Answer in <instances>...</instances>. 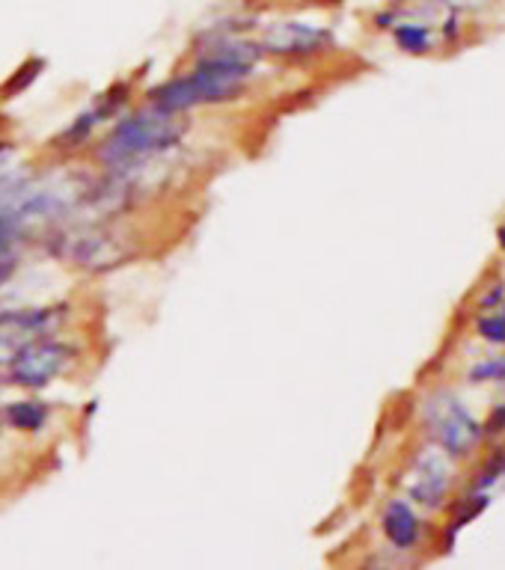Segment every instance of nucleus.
Instances as JSON below:
<instances>
[{
	"label": "nucleus",
	"instance_id": "1",
	"mask_svg": "<svg viewBox=\"0 0 505 570\" xmlns=\"http://www.w3.org/2000/svg\"><path fill=\"white\" fill-rule=\"evenodd\" d=\"M265 54L259 42L247 40L233 27L209 31L193 54L191 69L164 78L146 90L152 108L176 116L226 108L242 101L256 80V66Z\"/></svg>",
	"mask_w": 505,
	"mask_h": 570
},
{
	"label": "nucleus",
	"instance_id": "2",
	"mask_svg": "<svg viewBox=\"0 0 505 570\" xmlns=\"http://www.w3.org/2000/svg\"><path fill=\"white\" fill-rule=\"evenodd\" d=\"M191 122L176 113L152 108L149 101L132 104L101 131L90 158L101 172H146L182 149Z\"/></svg>",
	"mask_w": 505,
	"mask_h": 570
},
{
	"label": "nucleus",
	"instance_id": "3",
	"mask_svg": "<svg viewBox=\"0 0 505 570\" xmlns=\"http://www.w3.org/2000/svg\"><path fill=\"white\" fill-rule=\"evenodd\" d=\"M81 360V348L75 339H66L63 333L36 339L12 357L0 375L7 380V387H15L21 392H45L63 380L69 371H75Z\"/></svg>",
	"mask_w": 505,
	"mask_h": 570
},
{
	"label": "nucleus",
	"instance_id": "4",
	"mask_svg": "<svg viewBox=\"0 0 505 570\" xmlns=\"http://www.w3.org/2000/svg\"><path fill=\"white\" fill-rule=\"evenodd\" d=\"M69 301L31 303V306H0V369L19 354L24 345H31L45 336H57L71 321Z\"/></svg>",
	"mask_w": 505,
	"mask_h": 570
},
{
	"label": "nucleus",
	"instance_id": "5",
	"mask_svg": "<svg viewBox=\"0 0 505 570\" xmlns=\"http://www.w3.org/2000/svg\"><path fill=\"white\" fill-rule=\"evenodd\" d=\"M128 108H132V87H128V83H113L111 90L99 92L83 111L75 113V116L54 134V141L48 143L50 152H57L63 158L90 152L92 143H96V134L101 137V131L108 128V125H111L122 111H128Z\"/></svg>",
	"mask_w": 505,
	"mask_h": 570
},
{
	"label": "nucleus",
	"instance_id": "6",
	"mask_svg": "<svg viewBox=\"0 0 505 570\" xmlns=\"http://www.w3.org/2000/svg\"><path fill=\"white\" fill-rule=\"evenodd\" d=\"M423 420L437 446L452 458L473 451L475 443L485 434V428L470 416V411L454 399L452 392H437L431 399H425Z\"/></svg>",
	"mask_w": 505,
	"mask_h": 570
},
{
	"label": "nucleus",
	"instance_id": "7",
	"mask_svg": "<svg viewBox=\"0 0 505 570\" xmlns=\"http://www.w3.org/2000/svg\"><path fill=\"white\" fill-rule=\"evenodd\" d=\"M256 42L262 54L280 60H310L334 48V33L310 21H273Z\"/></svg>",
	"mask_w": 505,
	"mask_h": 570
},
{
	"label": "nucleus",
	"instance_id": "8",
	"mask_svg": "<svg viewBox=\"0 0 505 570\" xmlns=\"http://www.w3.org/2000/svg\"><path fill=\"white\" fill-rule=\"evenodd\" d=\"M449 484H452V467L449 460L444 458V451L425 449L419 451V458L414 460V470H411V479H407V493L416 505L435 511L444 505L446 493H449Z\"/></svg>",
	"mask_w": 505,
	"mask_h": 570
},
{
	"label": "nucleus",
	"instance_id": "9",
	"mask_svg": "<svg viewBox=\"0 0 505 570\" xmlns=\"http://www.w3.org/2000/svg\"><path fill=\"white\" fill-rule=\"evenodd\" d=\"M54 420V407L45 401L40 392H21L19 399H10L0 404V425L15 431V434H27V437H40L45 434Z\"/></svg>",
	"mask_w": 505,
	"mask_h": 570
},
{
	"label": "nucleus",
	"instance_id": "10",
	"mask_svg": "<svg viewBox=\"0 0 505 570\" xmlns=\"http://www.w3.org/2000/svg\"><path fill=\"white\" fill-rule=\"evenodd\" d=\"M381 529L384 538L390 540V547L395 550H414L419 538H423V523L416 517V511L404 500L386 502L384 514H381Z\"/></svg>",
	"mask_w": 505,
	"mask_h": 570
},
{
	"label": "nucleus",
	"instance_id": "11",
	"mask_svg": "<svg viewBox=\"0 0 505 570\" xmlns=\"http://www.w3.org/2000/svg\"><path fill=\"white\" fill-rule=\"evenodd\" d=\"M393 27V40L395 45L407 54H425L435 45V33L428 24H419V21H395L390 24Z\"/></svg>",
	"mask_w": 505,
	"mask_h": 570
},
{
	"label": "nucleus",
	"instance_id": "12",
	"mask_svg": "<svg viewBox=\"0 0 505 570\" xmlns=\"http://www.w3.org/2000/svg\"><path fill=\"white\" fill-rule=\"evenodd\" d=\"M470 383H505V357H487L470 369Z\"/></svg>",
	"mask_w": 505,
	"mask_h": 570
},
{
	"label": "nucleus",
	"instance_id": "13",
	"mask_svg": "<svg viewBox=\"0 0 505 570\" xmlns=\"http://www.w3.org/2000/svg\"><path fill=\"white\" fill-rule=\"evenodd\" d=\"M505 479V451L494 455V458L487 460L482 472H479V479H475V493H491V488H496L500 481Z\"/></svg>",
	"mask_w": 505,
	"mask_h": 570
},
{
	"label": "nucleus",
	"instance_id": "14",
	"mask_svg": "<svg viewBox=\"0 0 505 570\" xmlns=\"http://www.w3.org/2000/svg\"><path fill=\"white\" fill-rule=\"evenodd\" d=\"M475 331L485 342H494V345H505V315L503 312H494V315H482Z\"/></svg>",
	"mask_w": 505,
	"mask_h": 570
},
{
	"label": "nucleus",
	"instance_id": "15",
	"mask_svg": "<svg viewBox=\"0 0 505 570\" xmlns=\"http://www.w3.org/2000/svg\"><path fill=\"white\" fill-rule=\"evenodd\" d=\"M19 167V146L12 141H0V176Z\"/></svg>",
	"mask_w": 505,
	"mask_h": 570
},
{
	"label": "nucleus",
	"instance_id": "16",
	"mask_svg": "<svg viewBox=\"0 0 505 570\" xmlns=\"http://www.w3.org/2000/svg\"><path fill=\"white\" fill-rule=\"evenodd\" d=\"M487 434H503L505 431V401L503 404H496L494 413H491V420H487Z\"/></svg>",
	"mask_w": 505,
	"mask_h": 570
},
{
	"label": "nucleus",
	"instance_id": "17",
	"mask_svg": "<svg viewBox=\"0 0 505 570\" xmlns=\"http://www.w3.org/2000/svg\"><path fill=\"white\" fill-rule=\"evenodd\" d=\"M503 294H505V286H503V282H496V289L487 291L479 306H482V310H485V312L496 310V306H500V301H503Z\"/></svg>",
	"mask_w": 505,
	"mask_h": 570
},
{
	"label": "nucleus",
	"instance_id": "18",
	"mask_svg": "<svg viewBox=\"0 0 505 570\" xmlns=\"http://www.w3.org/2000/svg\"><path fill=\"white\" fill-rule=\"evenodd\" d=\"M496 241H500V247L505 250V226H500V232H496Z\"/></svg>",
	"mask_w": 505,
	"mask_h": 570
}]
</instances>
